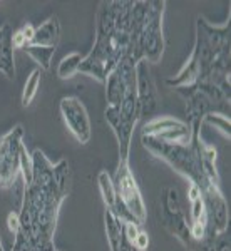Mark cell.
<instances>
[{
  "instance_id": "16",
  "label": "cell",
  "mask_w": 231,
  "mask_h": 251,
  "mask_svg": "<svg viewBox=\"0 0 231 251\" xmlns=\"http://www.w3.org/2000/svg\"><path fill=\"white\" fill-rule=\"evenodd\" d=\"M104 223H106V234H107L111 251H129L132 245H129L124 236L123 221L117 220L114 214L106 209V213H104Z\"/></svg>"
},
{
  "instance_id": "5",
  "label": "cell",
  "mask_w": 231,
  "mask_h": 251,
  "mask_svg": "<svg viewBox=\"0 0 231 251\" xmlns=\"http://www.w3.org/2000/svg\"><path fill=\"white\" fill-rule=\"evenodd\" d=\"M104 117H106L109 127L114 132L117 146H119V161L129 163L132 131H134V126L141 117L136 91L129 92L119 106H107Z\"/></svg>"
},
{
  "instance_id": "10",
  "label": "cell",
  "mask_w": 231,
  "mask_h": 251,
  "mask_svg": "<svg viewBox=\"0 0 231 251\" xmlns=\"http://www.w3.org/2000/svg\"><path fill=\"white\" fill-rule=\"evenodd\" d=\"M143 136H151L154 139L164 141V143L188 146L191 144L193 139V129L188 123L174 119L171 116H163L149 121L143 127Z\"/></svg>"
},
{
  "instance_id": "3",
  "label": "cell",
  "mask_w": 231,
  "mask_h": 251,
  "mask_svg": "<svg viewBox=\"0 0 231 251\" xmlns=\"http://www.w3.org/2000/svg\"><path fill=\"white\" fill-rule=\"evenodd\" d=\"M189 59L196 64L198 82L209 84L230 96V22L216 27L196 19V42Z\"/></svg>"
},
{
  "instance_id": "15",
  "label": "cell",
  "mask_w": 231,
  "mask_h": 251,
  "mask_svg": "<svg viewBox=\"0 0 231 251\" xmlns=\"http://www.w3.org/2000/svg\"><path fill=\"white\" fill-rule=\"evenodd\" d=\"M59 40H60V22L55 15H52V17H49L44 24L35 27V34H34V39H32L30 46L55 49Z\"/></svg>"
},
{
  "instance_id": "12",
  "label": "cell",
  "mask_w": 231,
  "mask_h": 251,
  "mask_svg": "<svg viewBox=\"0 0 231 251\" xmlns=\"http://www.w3.org/2000/svg\"><path fill=\"white\" fill-rule=\"evenodd\" d=\"M59 109L69 131L74 134L80 144H87L91 139V119H89V114L80 99L74 96L64 97L60 100Z\"/></svg>"
},
{
  "instance_id": "28",
  "label": "cell",
  "mask_w": 231,
  "mask_h": 251,
  "mask_svg": "<svg viewBox=\"0 0 231 251\" xmlns=\"http://www.w3.org/2000/svg\"><path fill=\"white\" fill-rule=\"evenodd\" d=\"M129 251H139V250H136L134 246H131V248H129Z\"/></svg>"
},
{
  "instance_id": "4",
  "label": "cell",
  "mask_w": 231,
  "mask_h": 251,
  "mask_svg": "<svg viewBox=\"0 0 231 251\" xmlns=\"http://www.w3.org/2000/svg\"><path fill=\"white\" fill-rule=\"evenodd\" d=\"M193 129V139L191 144H176V143H164V141L154 139L151 136H141L143 146L148 149L151 154L159 157L166 164H169L174 171H178L181 176L191 181V184H196L198 188H205L211 179L206 177L203 171L201 159H200V148H198V141H200V129ZM214 183V181H213Z\"/></svg>"
},
{
  "instance_id": "8",
  "label": "cell",
  "mask_w": 231,
  "mask_h": 251,
  "mask_svg": "<svg viewBox=\"0 0 231 251\" xmlns=\"http://www.w3.org/2000/svg\"><path fill=\"white\" fill-rule=\"evenodd\" d=\"M24 127L15 126L0 137V186L9 188L20 174V151H22Z\"/></svg>"
},
{
  "instance_id": "29",
  "label": "cell",
  "mask_w": 231,
  "mask_h": 251,
  "mask_svg": "<svg viewBox=\"0 0 231 251\" xmlns=\"http://www.w3.org/2000/svg\"><path fill=\"white\" fill-rule=\"evenodd\" d=\"M0 251H3V248H2V241H0Z\"/></svg>"
},
{
  "instance_id": "2",
  "label": "cell",
  "mask_w": 231,
  "mask_h": 251,
  "mask_svg": "<svg viewBox=\"0 0 231 251\" xmlns=\"http://www.w3.org/2000/svg\"><path fill=\"white\" fill-rule=\"evenodd\" d=\"M132 5L134 2L131 0L101 2L96 19L94 46L80 64V74L104 82L112 69L126 57L131 35Z\"/></svg>"
},
{
  "instance_id": "23",
  "label": "cell",
  "mask_w": 231,
  "mask_h": 251,
  "mask_svg": "<svg viewBox=\"0 0 231 251\" xmlns=\"http://www.w3.org/2000/svg\"><path fill=\"white\" fill-rule=\"evenodd\" d=\"M123 229H124V236L129 245H134V240L141 231V226L137 225V223H123Z\"/></svg>"
},
{
  "instance_id": "27",
  "label": "cell",
  "mask_w": 231,
  "mask_h": 251,
  "mask_svg": "<svg viewBox=\"0 0 231 251\" xmlns=\"http://www.w3.org/2000/svg\"><path fill=\"white\" fill-rule=\"evenodd\" d=\"M20 30H22V34H24V37H26V42H27V46H30V42H32V39H34V34H35V27L32 25V24L27 22L24 27H20Z\"/></svg>"
},
{
  "instance_id": "14",
  "label": "cell",
  "mask_w": 231,
  "mask_h": 251,
  "mask_svg": "<svg viewBox=\"0 0 231 251\" xmlns=\"http://www.w3.org/2000/svg\"><path fill=\"white\" fill-rule=\"evenodd\" d=\"M97 184H99L101 196H103L104 206H106L107 211H111L117 220H121L123 223H137L134 220V216H132V214L128 211V208L123 204V201L119 200V196H117L116 186H114V181H112L111 174L107 171H101L99 176H97ZM137 225H139V223H137Z\"/></svg>"
},
{
  "instance_id": "9",
  "label": "cell",
  "mask_w": 231,
  "mask_h": 251,
  "mask_svg": "<svg viewBox=\"0 0 231 251\" xmlns=\"http://www.w3.org/2000/svg\"><path fill=\"white\" fill-rule=\"evenodd\" d=\"M112 181H114L116 193L119 196V200L128 208V211L134 216V220L143 226L146 223V206L141 189L134 179V174L129 169V163L119 161L116 176Z\"/></svg>"
},
{
  "instance_id": "11",
  "label": "cell",
  "mask_w": 231,
  "mask_h": 251,
  "mask_svg": "<svg viewBox=\"0 0 231 251\" xmlns=\"http://www.w3.org/2000/svg\"><path fill=\"white\" fill-rule=\"evenodd\" d=\"M107 106H119L131 91H136V66L128 59H123L112 69L106 80Z\"/></svg>"
},
{
  "instance_id": "24",
  "label": "cell",
  "mask_w": 231,
  "mask_h": 251,
  "mask_svg": "<svg viewBox=\"0 0 231 251\" xmlns=\"http://www.w3.org/2000/svg\"><path fill=\"white\" fill-rule=\"evenodd\" d=\"M7 226H9V231L15 236L20 229V214L10 213L9 216H7Z\"/></svg>"
},
{
  "instance_id": "17",
  "label": "cell",
  "mask_w": 231,
  "mask_h": 251,
  "mask_svg": "<svg viewBox=\"0 0 231 251\" xmlns=\"http://www.w3.org/2000/svg\"><path fill=\"white\" fill-rule=\"evenodd\" d=\"M0 71L9 79L15 77L14 46H12V30L9 25L0 27Z\"/></svg>"
},
{
  "instance_id": "25",
  "label": "cell",
  "mask_w": 231,
  "mask_h": 251,
  "mask_svg": "<svg viewBox=\"0 0 231 251\" xmlns=\"http://www.w3.org/2000/svg\"><path fill=\"white\" fill-rule=\"evenodd\" d=\"M132 246H134L136 250H139V251H148V248H149V236H148V233H144L143 229H141Z\"/></svg>"
},
{
  "instance_id": "1",
  "label": "cell",
  "mask_w": 231,
  "mask_h": 251,
  "mask_svg": "<svg viewBox=\"0 0 231 251\" xmlns=\"http://www.w3.org/2000/svg\"><path fill=\"white\" fill-rule=\"evenodd\" d=\"M32 183L26 186L20 209V233L35 251H55L54 233L59 209L71 189V171L66 159L52 164L40 149L32 152Z\"/></svg>"
},
{
  "instance_id": "20",
  "label": "cell",
  "mask_w": 231,
  "mask_h": 251,
  "mask_svg": "<svg viewBox=\"0 0 231 251\" xmlns=\"http://www.w3.org/2000/svg\"><path fill=\"white\" fill-rule=\"evenodd\" d=\"M39 86H40V69H34L32 74L26 80V86H24V92H22V106L24 107H29L32 104V100H34L35 96H37Z\"/></svg>"
},
{
  "instance_id": "26",
  "label": "cell",
  "mask_w": 231,
  "mask_h": 251,
  "mask_svg": "<svg viewBox=\"0 0 231 251\" xmlns=\"http://www.w3.org/2000/svg\"><path fill=\"white\" fill-rule=\"evenodd\" d=\"M12 46H14V49H26L27 47L26 37H24V34L20 29L12 34Z\"/></svg>"
},
{
  "instance_id": "7",
  "label": "cell",
  "mask_w": 231,
  "mask_h": 251,
  "mask_svg": "<svg viewBox=\"0 0 231 251\" xmlns=\"http://www.w3.org/2000/svg\"><path fill=\"white\" fill-rule=\"evenodd\" d=\"M161 221L164 228L183 243L188 251H205L193 241L191 233H189V223L186 220L180 201V194L174 188H166L161 196Z\"/></svg>"
},
{
  "instance_id": "22",
  "label": "cell",
  "mask_w": 231,
  "mask_h": 251,
  "mask_svg": "<svg viewBox=\"0 0 231 251\" xmlns=\"http://www.w3.org/2000/svg\"><path fill=\"white\" fill-rule=\"evenodd\" d=\"M213 251H230V231H223L216 234L213 241Z\"/></svg>"
},
{
  "instance_id": "6",
  "label": "cell",
  "mask_w": 231,
  "mask_h": 251,
  "mask_svg": "<svg viewBox=\"0 0 231 251\" xmlns=\"http://www.w3.org/2000/svg\"><path fill=\"white\" fill-rule=\"evenodd\" d=\"M164 9L166 2L163 0H149L148 15L137 35V49H139L141 59L148 64H157L163 57L166 47L163 34Z\"/></svg>"
},
{
  "instance_id": "13",
  "label": "cell",
  "mask_w": 231,
  "mask_h": 251,
  "mask_svg": "<svg viewBox=\"0 0 231 251\" xmlns=\"http://www.w3.org/2000/svg\"><path fill=\"white\" fill-rule=\"evenodd\" d=\"M136 94L141 117L151 116L159 106V94H157V87L149 71V64L146 60H139L136 64Z\"/></svg>"
},
{
  "instance_id": "19",
  "label": "cell",
  "mask_w": 231,
  "mask_h": 251,
  "mask_svg": "<svg viewBox=\"0 0 231 251\" xmlns=\"http://www.w3.org/2000/svg\"><path fill=\"white\" fill-rule=\"evenodd\" d=\"M26 54L29 55L30 59H34L35 62L39 64L40 71H49L51 69V60L55 54L54 47H39V46H27Z\"/></svg>"
},
{
  "instance_id": "18",
  "label": "cell",
  "mask_w": 231,
  "mask_h": 251,
  "mask_svg": "<svg viewBox=\"0 0 231 251\" xmlns=\"http://www.w3.org/2000/svg\"><path fill=\"white\" fill-rule=\"evenodd\" d=\"M84 60V55H80L79 52H72L67 54L66 57L59 62L57 67V77L59 79H71L74 74H79V67Z\"/></svg>"
},
{
  "instance_id": "21",
  "label": "cell",
  "mask_w": 231,
  "mask_h": 251,
  "mask_svg": "<svg viewBox=\"0 0 231 251\" xmlns=\"http://www.w3.org/2000/svg\"><path fill=\"white\" fill-rule=\"evenodd\" d=\"M203 123H208L209 126L216 127L223 136H226L230 139V136H231V132H230L231 131L230 116H225V114H221V112H209V114L205 116Z\"/></svg>"
}]
</instances>
